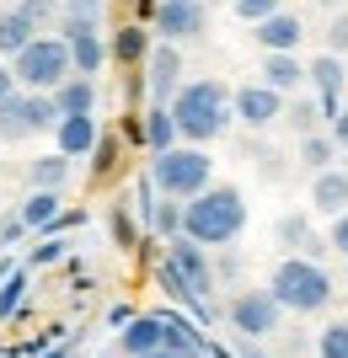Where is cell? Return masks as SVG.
<instances>
[{"label": "cell", "mask_w": 348, "mask_h": 358, "mask_svg": "<svg viewBox=\"0 0 348 358\" xmlns=\"http://www.w3.org/2000/svg\"><path fill=\"white\" fill-rule=\"evenodd\" d=\"M64 48H70V70H76V75H86V80H91L97 70H102V59H107L102 27H91V32H76V38H70Z\"/></svg>", "instance_id": "cell-18"}, {"label": "cell", "mask_w": 348, "mask_h": 358, "mask_svg": "<svg viewBox=\"0 0 348 358\" xmlns=\"http://www.w3.org/2000/svg\"><path fill=\"white\" fill-rule=\"evenodd\" d=\"M327 139L337 145V155H348V107H337V118H333V129H327Z\"/></svg>", "instance_id": "cell-34"}, {"label": "cell", "mask_w": 348, "mask_h": 358, "mask_svg": "<svg viewBox=\"0 0 348 358\" xmlns=\"http://www.w3.org/2000/svg\"><path fill=\"white\" fill-rule=\"evenodd\" d=\"M54 139H60V155H91L97 150V118H60V129H54Z\"/></svg>", "instance_id": "cell-19"}, {"label": "cell", "mask_w": 348, "mask_h": 358, "mask_svg": "<svg viewBox=\"0 0 348 358\" xmlns=\"http://www.w3.org/2000/svg\"><path fill=\"white\" fill-rule=\"evenodd\" d=\"M204 6H230V0H204Z\"/></svg>", "instance_id": "cell-42"}, {"label": "cell", "mask_w": 348, "mask_h": 358, "mask_svg": "<svg viewBox=\"0 0 348 358\" xmlns=\"http://www.w3.org/2000/svg\"><path fill=\"white\" fill-rule=\"evenodd\" d=\"M139 139L151 145V155H167L172 145H182V139H177V123H172L167 107H151V113H145V129H139Z\"/></svg>", "instance_id": "cell-20"}, {"label": "cell", "mask_w": 348, "mask_h": 358, "mask_svg": "<svg viewBox=\"0 0 348 358\" xmlns=\"http://www.w3.org/2000/svg\"><path fill=\"white\" fill-rule=\"evenodd\" d=\"M70 182V155H38L32 161V193H64Z\"/></svg>", "instance_id": "cell-21"}, {"label": "cell", "mask_w": 348, "mask_h": 358, "mask_svg": "<svg viewBox=\"0 0 348 358\" xmlns=\"http://www.w3.org/2000/svg\"><path fill=\"white\" fill-rule=\"evenodd\" d=\"M327 246H333L337 257H348V214H337L333 230H327Z\"/></svg>", "instance_id": "cell-35"}, {"label": "cell", "mask_w": 348, "mask_h": 358, "mask_svg": "<svg viewBox=\"0 0 348 358\" xmlns=\"http://www.w3.org/2000/svg\"><path fill=\"white\" fill-rule=\"evenodd\" d=\"M327 54H333V59L348 54V11H337L333 22H327Z\"/></svg>", "instance_id": "cell-30"}, {"label": "cell", "mask_w": 348, "mask_h": 358, "mask_svg": "<svg viewBox=\"0 0 348 358\" xmlns=\"http://www.w3.org/2000/svg\"><path fill=\"white\" fill-rule=\"evenodd\" d=\"M316 6H327V11H337V0H316Z\"/></svg>", "instance_id": "cell-40"}, {"label": "cell", "mask_w": 348, "mask_h": 358, "mask_svg": "<svg viewBox=\"0 0 348 358\" xmlns=\"http://www.w3.org/2000/svg\"><path fill=\"white\" fill-rule=\"evenodd\" d=\"M32 32H38V27H32L27 16L0 11V54H11V59H16V54H22V48L32 43Z\"/></svg>", "instance_id": "cell-23"}, {"label": "cell", "mask_w": 348, "mask_h": 358, "mask_svg": "<svg viewBox=\"0 0 348 358\" xmlns=\"http://www.w3.org/2000/svg\"><path fill=\"white\" fill-rule=\"evenodd\" d=\"M54 113H60V118H91V113H97V80L70 75V80L54 91Z\"/></svg>", "instance_id": "cell-14"}, {"label": "cell", "mask_w": 348, "mask_h": 358, "mask_svg": "<svg viewBox=\"0 0 348 358\" xmlns=\"http://www.w3.org/2000/svg\"><path fill=\"white\" fill-rule=\"evenodd\" d=\"M64 209V193H27V203H22V230H38V224H54Z\"/></svg>", "instance_id": "cell-22"}, {"label": "cell", "mask_w": 348, "mask_h": 358, "mask_svg": "<svg viewBox=\"0 0 348 358\" xmlns=\"http://www.w3.org/2000/svg\"><path fill=\"white\" fill-rule=\"evenodd\" d=\"M230 6H236V16H242V22H252V27H258V22H268L273 11H284L279 0H230Z\"/></svg>", "instance_id": "cell-28"}, {"label": "cell", "mask_w": 348, "mask_h": 358, "mask_svg": "<svg viewBox=\"0 0 348 358\" xmlns=\"http://www.w3.org/2000/svg\"><path fill=\"white\" fill-rule=\"evenodd\" d=\"M16 96V80H11V64H0V107Z\"/></svg>", "instance_id": "cell-37"}, {"label": "cell", "mask_w": 348, "mask_h": 358, "mask_svg": "<svg viewBox=\"0 0 348 358\" xmlns=\"http://www.w3.org/2000/svg\"><path fill=\"white\" fill-rule=\"evenodd\" d=\"M145 358H172V353H145Z\"/></svg>", "instance_id": "cell-44"}, {"label": "cell", "mask_w": 348, "mask_h": 358, "mask_svg": "<svg viewBox=\"0 0 348 358\" xmlns=\"http://www.w3.org/2000/svg\"><path fill=\"white\" fill-rule=\"evenodd\" d=\"M300 161L311 166V171H333V161H337V145L327 134H305L300 139Z\"/></svg>", "instance_id": "cell-26"}, {"label": "cell", "mask_w": 348, "mask_h": 358, "mask_svg": "<svg viewBox=\"0 0 348 358\" xmlns=\"http://www.w3.org/2000/svg\"><path fill=\"white\" fill-rule=\"evenodd\" d=\"M204 27H209V6H204V0H188V6H155V32H161V43L204 38Z\"/></svg>", "instance_id": "cell-9"}, {"label": "cell", "mask_w": 348, "mask_h": 358, "mask_svg": "<svg viewBox=\"0 0 348 358\" xmlns=\"http://www.w3.org/2000/svg\"><path fill=\"white\" fill-rule=\"evenodd\" d=\"M151 182L161 198L188 203L204 187H214V161H209V150H198V145H172L167 155H151Z\"/></svg>", "instance_id": "cell-4"}, {"label": "cell", "mask_w": 348, "mask_h": 358, "mask_svg": "<svg viewBox=\"0 0 348 358\" xmlns=\"http://www.w3.org/2000/svg\"><path fill=\"white\" fill-rule=\"evenodd\" d=\"M246 230V198L230 187V182H214L204 187L198 198L182 203V241H193V246H230V241Z\"/></svg>", "instance_id": "cell-1"}, {"label": "cell", "mask_w": 348, "mask_h": 358, "mask_svg": "<svg viewBox=\"0 0 348 358\" xmlns=\"http://www.w3.org/2000/svg\"><path fill=\"white\" fill-rule=\"evenodd\" d=\"M145 80H151V96H155V107H172V96L182 91V54H177V43H155L151 54H145Z\"/></svg>", "instance_id": "cell-11"}, {"label": "cell", "mask_w": 348, "mask_h": 358, "mask_svg": "<svg viewBox=\"0 0 348 358\" xmlns=\"http://www.w3.org/2000/svg\"><path fill=\"white\" fill-rule=\"evenodd\" d=\"M316 358H348V321H327V327H321Z\"/></svg>", "instance_id": "cell-27"}, {"label": "cell", "mask_w": 348, "mask_h": 358, "mask_svg": "<svg viewBox=\"0 0 348 358\" xmlns=\"http://www.w3.org/2000/svg\"><path fill=\"white\" fill-rule=\"evenodd\" d=\"M337 171H343V177H348V155H343V166H337Z\"/></svg>", "instance_id": "cell-43"}, {"label": "cell", "mask_w": 348, "mask_h": 358, "mask_svg": "<svg viewBox=\"0 0 348 358\" xmlns=\"http://www.w3.org/2000/svg\"><path fill=\"white\" fill-rule=\"evenodd\" d=\"M289 123H295L300 134H316V107H311V102H295V107H289Z\"/></svg>", "instance_id": "cell-32"}, {"label": "cell", "mask_w": 348, "mask_h": 358, "mask_svg": "<svg viewBox=\"0 0 348 358\" xmlns=\"http://www.w3.org/2000/svg\"><path fill=\"white\" fill-rule=\"evenodd\" d=\"M230 327L242 331L246 343H263V337H273V331H279V305H273V294L268 289H242V294L230 299Z\"/></svg>", "instance_id": "cell-7"}, {"label": "cell", "mask_w": 348, "mask_h": 358, "mask_svg": "<svg viewBox=\"0 0 348 358\" xmlns=\"http://www.w3.org/2000/svg\"><path fill=\"white\" fill-rule=\"evenodd\" d=\"M193 358H214V353H193Z\"/></svg>", "instance_id": "cell-45"}, {"label": "cell", "mask_w": 348, "mask_h": 358, "mask_svg": "<svg viewBox=\"0 0 348 358\" xmlns=\"http://www.w3.org/2000/svg\"><path fill=\"white\" fill-rule=\"evenodd\" d=\"M145 224H151L155 236H182V203H172V198H161V203H145Z\"/></svg>", "instance_id": "cell-24"}, {"label": "cell", "mask_w": 348, "mask_h": 358, "mask_svg": "<svg viewBox=\"0 0 348 358\" xmlns=\"http://www.w3.org/2000/svg\"><path fill=\"white\" fill-rule=\"evenodd\" d=\"M118 348L129 358H145V353H161V315H129L118 331Z\"/></svg>", "instance_id": "cell-15"}, {"label": "cell", "mask_w": 348, "mask_h": 358, "mask_svg": "<svg viewBox=\"0 0 348 358\" xmlns=\"http://www.w3.org/2000/svg\"><path fill=\"white\" fill-rule=\"evenodd\" d=\"M155 6H188V0H155Z\"/></svg>", "instance_id": "cell-39"}, {"label": "cell", "mask_w": 348, "mask_h": 358, "mask_svg": "<svg viewBox=\"0 0 348 358\" xmlns=\"http://www.w3.org/2000/svg\"><path fill=\"white\" fill-rule=\"evenodd\" d=\"M230 113L246 123V129H273V123L284 118V96L279 91H268L258 80V86H242L236 96H230Z\"/></svg>", "instance_id": "cell-10"}, {"label": "cell", "mask_w": 348, "mask_h": 358, "mask_svg": "<svg viewBox=\"0 0 348 358\" xmlns=\"http://www.w3.org/2000/svg\"><path fill=\"white\" fill-rule=\"evenodd\" d=\"M167 268L177 273V278L193 289L198 299H209V294H214V268H209V252H204V246H193V241H182V236H172Z\"/></svg>", "instance_id": "cell-8"}, {"label": "cell", "mask_w": 348, "mask_h": 358, "mask_svg": "<svg viewBox=\"0 0 348 358\" xmlns=\"http://www.w3.org/2000/svg\"><path fill=\"white\" fill-rule=\"evenodd\" d=\"M64 16H76V22H97V16H102V0H64Z\"/></svg>", "instance_id": "cell-33"}, {"label": "cell", "mask_w": 348, "mask_h": 358, "mask_svg": "<svg viewBox=\"0 0 348 358\" xmlns=\"http://www.w3.org/2000/svg\"><path fill=\"white\" fill-rule=\"evenodd\" d=\"M11 11H16V16H27L32 27H38V22H48V16L60 11V0H11Z\"/></svg>", "instance_id": "cell-29"}, {"label": "cell", "mask_w": 348, "mask_h": 358, "mask_svg": "<svg viewBox=\"0 0 348 358\" xmlns=\"http://www.w3.org/2000/svg\"><path fill=\"white\" fill-rule=\"evenodd\" d=\"M252 38H258L263 54H295V48H300V38H305V22H300L295 11H273L268 22H258V27H252Z\"/></svg>", "instance_id": "cell-12"}, {"label": "cell", "mask_w": 348, "mask_h": 358, "mask_svg": "<svg viewBox=\"0 0 348 358\" xmlns=\"http://www.w3.org/2000/svg\"><path fill=\"white\" fill-rule=\"evenodd\" d=\"M311 203H316V214H327V220H337V214H348V177L343 171H316V182H311Z\"/></svg>", "instance_id": "cell-16"}, {"label": "cell", "mask_w": 348, "mask_h": 358, "mask_svg": "<svg viewBox=\"0 0 348 358\" xmlns=\"http://www.w3.org/2000/svg\"><path fill=\"white\" fill-rule=\"evenodd\" d=\"M172 123H177V139L182 145H209V139L225 134L230 123V86L225 80H188V86L172 96Z\"/></svg>", "instance_id": "cell-2"}, {"label": "cell", "mask_w": 348, "mask_h": 358, "mask_svg": "<svg viewBox=\"0 0 348 358\" xmlns=\"http://www.w3.org/2000/svg\"><path fill=\"white\" fill-rule=\"evenodd\" d=\"M70 75H76L70 70V48H64L60 38H32V43L11 59V80L22 91H32V96H54Z\"/></svg>", "instance_id": "cell-5"}, {"label": "cell", "mask_w": 348, "mask_h": 358, "mask_svg": "<svg viewBox=\"0 0 348 358\" xmlns=\"http://www.w3.org/2000/svg\"><path fill=\"white\" fill-rule=\"evenodd\" d=\"M263 86L279 91V96L300 91L305 86V64L295 59V54H263Z\"/></svg>", "instance_id": "cell-17"}, {"label": "cell", "mask_w": 348, "mask_h": 358, "mask_svg": "<svg viewBox=\"0 0 348 358\" xmlns=\"http://www.w3.org/2000/svg\"><path fill=\"white\" fill-rule=\"evenodd\" d=\"M268 294L279 310H295V315H316L333 305V273L311 262V257H284L268 278Z\"/></svg>", "instance_id": "cell-3"}, {"label": "cell", "mask_w": 348, "mask_h": 358, "mask_svg": "<svg viewBox=\"0 0 348 358\" xmlns=\"http://www.w3.org/2000/svg\"><path fill=\"white\" fill-rule=\"evenodd\" d=\"M54 129H60L54 96H32V91H16L11 102L0 107V139H32V134H54Z\"/></svg>", "instance_id": "cell-6"}, {"label": "cell", "mask_w": 348, "mask_h": 358, "mask_svg": "<svg viewBox=\"0 0 348 358\" xmlns=\"http://www.w3.org/2000/svg\"><path fill=\"white\" fill-rule=\"evenodd\" d=\"M113 54H118L123 64H139L145 54H151V32H145V27H118V38H113Z\"/></svg>", "instance_id": "cell-25"}, {"label": "cell", "mask_w": 348, "mask_h": 358, "mask_svg": "<svg viewBox=\"0 0 348 358\" xmlns=\"http://www.w3.org/2000/svg\"><path fill=\"white\" fill-rule=\"evenodd\" d=\"M305 80L321 91V113H327V118H337V91H343V80H348L343 59H333V54H316V64H305Z\"/></svg>", "instance_id": "cell-13"}, {"label": "cell", "mask_w": 348, "mask_h": 358, "mask_svg": "<svg viewBox=\"0 0 348 358\" xmlns=\"http://www.w3.org/2000/svg\"><path fill=\"white\" fill-rule=\"evenodd\" d=\"M43 358H76V348L64 343V348H54V353H43Z\"/></svg>", "instance_id": "cell-38"}, {"label": "cell", "mask_w": 348, "mask_h": 358, "mask_svg": "<svg viewBox=\"0 0 348 358\" xmlns=\"http://www.w3.org/2000/svg\"><path fill=\"white\" fill-rule=\"evenodd\" d=\"M242 358H263V353H258V348H246V353H242Z\"/></svg>", "instance_id": "cell-41"}, {"label": "cell", "mask_w": 348, "mask_h": 358, "mask_svg": "<svg viewBox=\"0 0 348 358\" xmlns=\"http://www.w3.org/2000/svg\"><path fill=\"white\" fill-rule=\"evenodd\" d=\"M22 289H27V278H22V273H16L11 284L0 289V315H11V310H16V299H22Z\"/></svg>", "instance_id": "cell-36"}, {"label": "cell", "mask_w": 348, "mask_h": 358, "mask_svg": "<svg viewBox=\"0 0 348 358\" xmlns=\"http://www.w3.org/2000/svg\"><path fill=\"white\" fill-rule=\"evenodd\" d=\"M279 241H289V246H311V224H305V214L279 220Z\"/></svg>", "instance_id": "cell-31"}]
</instances>
